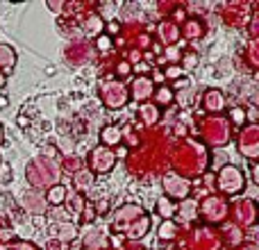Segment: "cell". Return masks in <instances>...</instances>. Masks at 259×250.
<instances>
[{
  "label": "cell",
  "mask_w": 259,
  "mask_h": 250,
  "mask_svg": "<svg viewBox=\"0 0 259 250\" xmlns=\"http://www.w3.org/2000/svg\"><path fill=\"white\" fill-rule=\"evenodd\" d=\"M216 189L223 196H237V193H241L246 189V175H243V171L237 169L234 164H225L216 173Z\"/></svg>",
  "instance_id": "cell-1"
},
{
  "label": "cell",
  "mask_w": 259,
  "mask_h": 250,
  "mask_svg": "<svg viewBox=\"0 0 259 250\" xmlns=\"http://www.w3.org/2000/svg\"><path fill=\"white\" fill-rule=\"evenodd\" d=\"M239 152L250 161H255L259 157V128H257V123L243 125L241 128V134H239Z\"/></svg>",
  "instance_id": "cell-2"
},
{
  "label": "cell",
  "mask_w": 259,
  "mask_h": 250,
  "mask_svg": "<svg viewBox=\"0 0 259 250\" xmlns=\"http://www.w3.org/2000/svg\"><path fill=\"white\" fill-rule=\"evenodd\" d=\"M89 166H91V173H109V171L116 166V152L109 150L105 146H96L94 150L89 152Z\"/></svg>",
  "instance_id": "cell-3"
},
{
  "label": "cell",
  "mask_w": 259,
  "mask_h": 250,
  "mask_svg": "<svg viewBox=\"0 0 259 250\" xmlns=\"http://www.w3.org/2000/svg\"><path fill=\"white\" fill-rule=\"evenodd\" d=\"M127 89L123 82H105L103 85V103L109 109H121L127 103Z\"/></svg>",
  "instance_id": "cell-4"
},
{
  "label": "cell",
  "mask_w": 259,
  "mask_h": 250,
  "mask_svg": "<svg viewBox=\"0 0 259 250\" xmlns=\"http://www.w3.org/2000/svg\"><path fill=\"white\" fill-rule=\"evenodd\" d=\"M200 212L207 221L219 223V221H223L225 214H228V202H225L221 196H209L200 202Z\"/></svg>",
  "instance_id": "cell-5"
},
{
  "label": "cell",
  "mask_w": 259,
  "mask_h": 250,
  "mask_svg": "<svg viewBox=\"0 0 259 250\" xmlns=\"http://www.w3.org/2000/svg\"><path fill=\"white\" fill-rule=\"evenodd\" d=\"M155 94V85H152V77H146V75H139L132 80V87H130L127 96H132V100L137 103H146L150 96Z\"/></svg>",
  "instance_id": "cell-6"
},
{
  "label": "cell",
  "mask_w": 259,
  "mask_h": 250,
  "mask_svg": "<svg viewBox=\"0 0 259 250\" xmlns=\"http://www.w3.org/2000/svg\"><path fill=\"white\" fill-rule=\"evenodd\" d=\"M164 189H166V193H168L166 198H170V200H173V198H187L189 191H191L189 180L180 178V175H175V173H168L164 178Z\"/></svg>",
  "instance_id": "cell-7"
},
{
  "label": "cell",
  "mask_w": 259,
  "mask_h": 250,
  "mask_svg": "<svg viewBox=\"0 0 259 250\" xmlns=\"http://www.w3.org/2000/svg\"><path fill=\"white\" fill-rule=\"evenodd\" d=\"M202 107H205L209 114L223 112V107H225V96H223V91H219V89L205 91V96H202Z\"/></svg>",
  "instance_id": "cell-8"
},
{
  "label": "cell",
  "mask_w": 259,
  "mask_h": 250,
  "mask_svg": "<svg viewBox=\"0 0 259 250\" xmlns=\"http://www.w3.org/2000/svg\"><path fill=\"white\" fill-rule=\"evenodd\" d=\"M100 146L105 148H112V146H118V143L123 141V132L118 125H105L103 132H100Z\"/></svg>",
  "instance_id": "cell-9"
},
{
  "label": "cell",
  "mask_w": 259,
  "mask_h": 250,
  "mask_svg": "<svg viewBox=\"0 0 259 250\" xmlns=\"http://www.w3.org/2000/svg\"><path fill=\"white\" fill-rule=\"evenodd\" d=\"M14 66H16V53H14V48L7 44H0V71L12 73Z\"/></svg>",
  "instance_id": "cell-10"
},
{
  "label": "cell",
  "mask_w": 259,
  "mask_h": 250,
  "mask_svg": "<svg viewBox=\"0 0 259 250\" xmlns=\"http://www.w3.org/2000/svg\"><path fill=\"white\" fill-rule=\"evenodd\" d=\"M139 116H141V121L146 125H155L161 118V114L155 103H143L141 107H139Z\"/></svg>",
  "instance_id": "cell-11"
},
{
  "label": "cell",
  "mask_w": 259,
  "mask_h": 250,
  "mask_svg": "<svg viewBox=\"0 0 259 250\" xmlns=\"http://www.w3.org/2000/svg\"><path fill=\"white\" fill-rule=\"evenodd\" d=\"M237 219L241 221V223L250 225L252 221H255V202H252V200L237 202Z\"/></svg>",
  "instance_id": "cell-12"
},
{
  "label": "cell",
  "mask_w": 259,
  "mask_h": 250,
  "mask_svg": "<svg viewBox=\"0 0 259 250\" xmlns=\"http://www.w3.org/2000/svg\"><path fill=\"white\" fill-rule=\"evenodd\" d=\"M157 212H159V216H164V221H170L175 214H178V205H175L170 198L161 196L159 200H157Z\"/></svg>",
  "instance_id": "cell-13"
},
{
  "label": "cell",
  "mask_w": 259,
  "mask_h": 250,
  "mask_svg": "<svg viewBox=\"0 0 259 250\" xmlns=\"http://www.w3.org/2000/svg\"><path fill=\"white\" fill-rule=\"evenodd\" d=\"M68 191L66 187H62V184H53V187L48 189V193H46V200L50 202V205H62L64 200H66Z\"/></svg>",
  "instance_id": "cell-14"
},
{
  "label": "cell",
  "mask_w": 259,
  "mask_h": 250,
  "mask_svg": "<svg viewBox=\"0 0 259 250\" xmlns=\"http://www.w3.org/2000/svg\"><path fill=\"white\" fill-rule=\"evenodd\" d=\"M148 228H150V219H148V216H141V219L137 221V225H134V228L125 230V234H127V239H141L143 234L148 232Z\"/></svg>",
  "instance_id": "cell-15"
},
{
  "label": "cell",
  "mask_w": 259,
  "mask_h": 250,
  "mask_svg": "<svg viewBox=\"0 0 259 250\" xmlns=\"http://www.w3.org/2000/svg\"><path fill=\"white\" fill-rule=\"evenodd\" d=\"M159 36H161V41H164V44L173 46L175 41H178L180 32H178V27H175L173 23H161V25H159Z\"/></svg>",
  "instance_id": "cell-16"
},
{
  "label": "cell",
  "mask_w": 259,
  "mask_h": 250,
  "mask_svg": "<svg viewBox=\"0 0 259 250\" xmlns=\"http://www.w3.org/2000/svg\"><path fill=\"white\" fill-rule=\"evenodd\" d=\"M155 100L157 105H170L175 100V91L170 89V87H159V89H155Z\"/></svg>",
  "instance_id": "cell-17"
},
{
  "label": "cell",
  "mask_w": 259,
  "mask_h": 250,
  "mask_svg": "<svg viewBox=\"0 0 259 250\" xmlns=\"http://www.w3.org/2000/svg\"><path fill=\"white\" fill-rule=\"evenodd\" d=\"M84 30H87V34H89V36H96V34L100 36V34H103V30H105L103 18H100V16H91L89 21H87Z\"/></svg>",
  "instance_id": "cell-18"
},
{
  "label": "cell",
  "mask_w": 259,
  "mask_h": 250,
  "mask_svg": "<svg viewBox=\"0 0 259 250\" xmlns=\"http://www.w3.org/2000/svg\"><path fill=\"white\" fill-rule=\"evenodd\" d=\"M73 180H75L77 189H89L91 184H94V173H91V171H77Z\"/></svg>",
  "instance_id": "cell-19"
},
{
  "label": "cell",
  "mask_w": 259,
  "mask_h": 250,
  "mask_svg": "<svg viewBox=\"0 0 259 250\" xmlns=\"http://www.w3.org/2000/svg\"><path fill=\"white\" fill-rule=\"evenodd\" d=\"M157 234H159V239H164V241L166 239L170 241V239H175V234H178V225H175L173 221H164V223L159 225V232Z\"/></svg>",
  "instance_id": "cell-20"
},
{
  "label": "cell",
  "mask_w": 259,
  "mask_h": 250,
  "mask_svg": "<svg viewBox=\"0 0 259 250\" xmlns=\"http://www.w3.org/2000/svg\"><path fill=\"white\" fill-rule=\"evenodd\" d=\"M230 121H232L234 125H239V128H243L246 121H248L246 109H243V107H232V109H230Z\"/></svg>",
  "instance_id": "cell-21"
},
{
  "label": "cell",
  "mask_w": 259,
  "mask_h": 250,
  "mask_svg": "<svg viewBox=\"0 0 259 250\" xmlns=\"http://www.w3.org/2000/svg\"><path fill=\"white\" fill-rule=\"evenodd\" d=\"M184 34H187V36H200L202 34L200 23H198V21H189L187 27H184Z\"/></svg>",
  "instance_id": "cell-22"
},
{
  "label": "cell",
  "mask_w": 259,
  "mask_h": 250,
  "mask_svg": "<svg viewBox=\"0 0 259 250\" xmlns=\"http://www.w3.org/2000/svg\"><path fill=\"white\" fill-rule=\"evenodd\" d=\"M96 48L103 50V53H105V50H109V48H112V39H109L107 34H100L98 39H96Z\"/></svg>",
  "instance_id": "cell-23"
},
{
  "label": "cell",
  "mask_w": 259,
  "mask_h": 250,
  "mask_svg": "<svg viewBox=\"0 0 259 250\" xmlns=\"http://www.w3.org/2000/svg\"><path fill=\"white\" fill-rule=\"evenodd\" d=\"M196 66H198V57H196V55H184V64L180 68H182V71H184V68H187V71H191V68H196Z\"/></svg>",
  "instance_id": "cell-24"
},
{
  "label": "cell",
  "mask_w": 259,
  "mask_h": 250,
  "mask_svg": "<svg viewBox=\"0 0 259 250\" xmlns=\"http://www.w3.org/2000/svg\"><path fill=\"white\" fill-rule=\"evenodd\" d=\"M180 75H182V68L180 66H168L164 71V77H168V80H178Z\"/></svg>",
  "instance_id": "cell-25"
},
{
  "label": "cell",
  "mask_w": 259,
  "mask_h": 250,
  "mask_svg": "<svg viewBox=\"0 0 259 250\" xmlns=\"http://www.w3.org/2000/svg\"><path fill=\"white\" fill-rule=\"evenodd\" d=\"M132 71V66H130L127 62H123V64H118V75H127V73Z\"/></svg>",
  "instance_id": "cell-26"
},
{
  "label": "cell",
  "mask_w": 259,
  "mask_h": 250,
  "mask_svg": "<svg viewBox=\"0 0 259 250\" xmlns=\"http://www.w3.org/2000/svg\"><path fill=\"white\" fill-rule=\"evenodd\" d=\"M16 123L21 125V128H27V125H30V118H27V116H18V118H16Z\"/></svg>",
  "instance_id": "cell-27"
},
{
  "label": "cell",
  "mask_w": 259,
  "mask_h": 250,
  "mask_svg": "<svg viewBox=\"0 0 259 250\" xmlns=\"http://www.w3.org/2000/svg\"><path fill=\"white\" fill-rule=\"evenodd\" d=\"M53 12H62V3H48Z\"/></svg>",
  "instance_id": "cell-28"
},
{
  "label": "cell",
  "mask_w": 259,
  "mask_h": 250,
  "mask_svg": "<svg viewBox=\"0 0 259 250\" xmlns=\"http://www.w3.org/2000/svg\"><path fill=\"white\" fill-rule=\"evenodd\" d=\"M109 32H118V23H112V25H109Z\"/></svg>",
  "instance_id": "cell-29"
},
{
  "label": "cell",
  "mask_w": 259,
  "mask_h": 250,
  "mask_svg": "<svg viewBox=\"0 0 259 250\" xmlns=\"http://www.w3.org/2000/svg\"><path fill=\"white\" fill-rule=\"evenodd\" d=\"M7 105V98H0V107H5Z\"/></svg>",
  "instance_id": "cell-30"
}]
</instances>
